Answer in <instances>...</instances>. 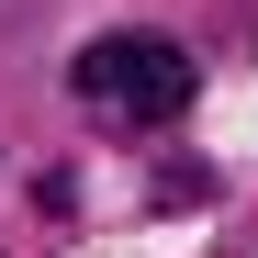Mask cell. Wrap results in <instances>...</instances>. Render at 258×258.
Returning a JSON list of instances; mask_svg holds the SVG:
<instances>
[{
	"label": "cell",
	"instance_id": "obj_1",
	"mask_svg": "<svg viewBox=\"0 0 258 258\" xmlns=\"http://www.w3.org/2000/svg\"><path fill=\"white\" fill-rule=\"evenodd\" d=\"M79 101L101 123H168L191 112V56L168 34H101V45H79Z\"/></svg>",
	"mask_w": 258,
	"mask_h": 258
}]
</instances>
